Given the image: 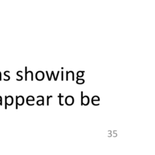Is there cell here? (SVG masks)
Returning a JSON list of instances; mask_svg holds the SVG:
<instances>
[{
	"label": "cell",
	"mask_w": 155,
	"mask_h": 155,
	"mask_svg": "<svg viewBox=\"0 0 155 155\" xmlns=\"http://www.w3.org/2000/svg\"><path fill=\"white\" fill-rule=\"evenodd\" d=\"M65 102L67 105H71L74 103V98L72 96H67L65 99Z\"/></svg>",
	"instance_id": "cell-1"
},
{
	"label": "cell",
	"mask_w": 155,
	"mask_h": 155,
	"mask_svg": "<svg viewBox=\"0 0 155 155\" xmlns=\"http://www.w3.org/2000/svg\"><path fill=\"white\" fill-rule=\"evenodd\" d=\"M44 78V73L42 71H38L36 73V79L38 81H42Z\"/></svg>",
	"instance_id": "cell-2"
},
{
	"label": "cell",
	"mask_w": 155,
	"mask_h": 155,
	"mask_svg": "<svg viewBox=\"0 0 155 155\" xmlns=\"http://www.w3.org/2000/svg\"><path fill=\"white\" fill-rule=\"evenodd\" d=\"M90 102V99H89V97L88 96H83L82 99H81V105H88Z\"/></svg>",
	"instance_id": "cell-3"
},
{
	"label": "cell",
	"mask_w": 155,
	"mask_h": 155,
	"mask_svg": "<svg viewBox=\"0 0 155 155\" xmlns=\"http://www.w3.org/2000/svg\"><path fill=\"white\" fill-rule=\"evenodd\" d=\"M16 101H17V103L19 105H22L24 104V99L23 96H20L19 97L16 96Z\"/></svg>",
	"instance_id": "cell-4"
},
{
	"label": "cell",
	"mask_w": 155,
	"mask_h": 155,
	"mask_svg": "<svg viewBox=\"0 0 155 155\" xmlns=\"http://www.w3.org/2000/svg\"><path fill=\"white\" fill-rule=\"evenodd\" d=\"M84 82H85L84 79H81V78H78V77H77L76 83H77L78 84H84Z\"/></svg>",
	"instance_id": "cell-5"
},
{
	"label": "cell",
	"mask_w": 155,
	"mask_h": 155,
	"mask_svg": "<svg viewBox=\"0 0 155 155\" xmlns=\"http://www.w3.org/2000/svg\"><path fill=\"white\" fill-rule=\"evenodd\" d=\"M84 71H78L77 72V77L78 78H82L84 76Z\"/></svg>",
	"instance_id": "cell-6"
},
{
	"label": "cell",
	"mask_w": 155,
	"mask_h": 155,
	"mask_svg": "<svg viewBox=\"0 0 155 155\" xmlns=\"http://www.w3.org/2000/svg\"><path fill=\"white\" fill-rule=\"evenodd\" d=\"M58 97L59 98V104H60L61 105H64V103H62V99L63 98L64 96H62V95H61V94L60 93Z\"/></svg>",
	"instance_id": "cell-7"
},
{
	"label": "cell",
	"mask_w": 155,
	"mask_h": 155,
	"mask_svg": "<svg viewBox=\"0 0 155 155\" xmlns=\"http://www.w3.org/2000/svg\"><path fill=\"white\" fill-rule=\"evenodd\" d=\"M36 104L38 105H44V101L38 100V101L36 102Z\"/></svg>",
	"instance_id": "cell-8"
},
{
	"label": "cell",
	"mask_w": 155,
	"mask_h": 155,
	"mask_svg": "<svg viewBox=\"0 0 155 155\" xmlns=\"http://www.w3.org/2000/svg\"><path fill=\"white\" fill-rule=\"evenodd\" d=\"M91 101H100V99H99V96H94L92 97Z\"/></svg>",
	"instance_id": "cell-9"
},
{
	"label": "cell",
	"mask_w": 155,
	"mask_h": 155,
	"mask_svg": "<svg viewBox=\"0 0 155 155\" xmlns=\"http://www.w3.org/2000/svg\"><path fill=\"white\" fill-rule=\"evenodd\" d=\"M27 101H35V98L32 96H28L27 98Z\"/></svg>",
	"instance_id": "cell-10"
},
{
	"label": "cell",
	"mask_w": 155,
	"mask_h": 155,
	"mask_svg": "<svg viewBox=\"0 0 155 155\" xmlns=\"http://www.w3.org/2000/svg\"><path fill=\"white\" fill-rule=\"evenodd\" d=\"M27 103L29 105H34V101H27Z\"/></svg>",
	"instance_id": "cell-11"
},
{
	"label": "cell",
	"mask_w": 155,
	"mask_h": 155,
	"mask_svg": "<svg viewBox=\"0 0 155 155\" xmlns=\"http://www.w3.org/2000/svg\"><path fill=\"white\" fill-rule=\"evenodd\" d=\"M99 102V101H91V103L93 105H99V102Z\"/></svg>",
	"instance_id": "cell-12"
},
{
	"label": "cell",
	"mask_w": 155,
	"mask_h": 155,
	"mask_svg": "<svg viewBox=\"0 0 155 155\" xmlns=\"http://www.w3.org/2000/svg\"><path fill=\"white\" fill-rule=\"evenodd\" d=\"M47 105H49V99H50V97H52L53 96H47Z\"/></svg>",
	"instance_id": "cell-13"
},
{
	"label": "cell",
	"mask_w": 155,
	"mask_h": 155,
	"mask_svg": "<svg viewBox=\"0 0 155 155\" xmlns=\"http://www.w3.org/2000/svg\"><path fill=\"white\" fill-rule=\"evenodd\" d=\"M37 98L38 99V100H43V101H44V97L42 96H38Z\"/></svg>",
	"instance_id": "cell-14"
},
{
	"label": "cell",
	"mask_w": 155,
	"mask_h": 155,
	"mask_svg": "<svg viewBox=\"0 0 155 155\" xmlns=\"http://www.w3.org/2000/svg\"><path fill=\"white\" fill-rule=\"evenodd\" d=\"M54 73V71H51V76H50V77H49V78H48V81H50L51 80V76H52V75H53V74Z\"/></svg>",
	"instance_id": "cell-15"
},
{
	"label": "cell",
	"mask_w": 155,
	"mask_h": 155,
	"mask_svg": "<svg viewBox=\"0 0 155 155\" xmlns=\"http://www.w3.org/2000/svg\"><path fill=\"white\" fill-rule=\"evenodd\" d=\"M61 73H62V74H61V80L63 81V76H64V72H63V71H62Z\"/></svg>",
	"instance_id": "cell-16"
}]
</instances>
